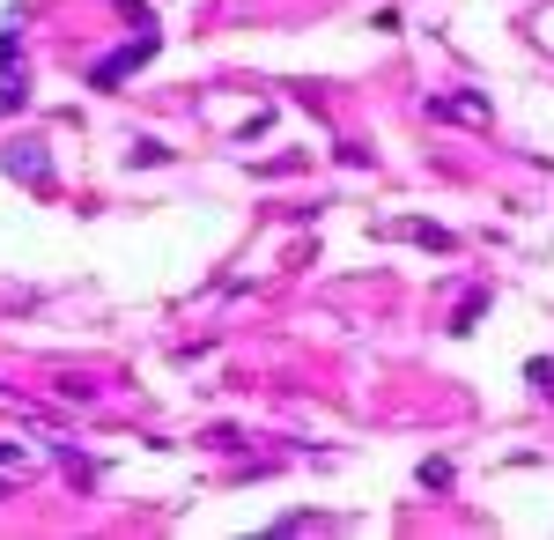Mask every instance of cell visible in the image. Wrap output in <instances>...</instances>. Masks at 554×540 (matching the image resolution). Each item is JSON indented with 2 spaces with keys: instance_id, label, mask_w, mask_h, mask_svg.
<instances>
[{
  "instance_id": "cell-1",
  "label": "cell",
  "mask_w": 554,
  "mask_h": 540,
  "mask_svg": "<svg viewBox=\"0 0 554 540\" xmlns=\"http://www.w3.org/2000/svg\"><path fill=\"white\" fill-rule=\"evenodd\" d=\"M156 45H163L156 30H133V45H119V52H104V60L89 67V82H97V89H119V82H126V74L141 67V60H156Z\"/></svg>"
},
{
  "instance_id": "cell-7",
  "label": "cell",
  "mask_w": 554,
  "mask_h": 540,
  "mask_svg": "<svg viewBox=\"0 0 554 540\" xmlns=\"http://www.w3.org/2000/svg\"><path fill=\"white\" fill-rule=\"evenodd\" d=\"M15 60H23V37H15V30H0V74H15Z\"/></svg>"
},
{
  "instance_id": "cell-10",
  "label": "cell",
  "mask_w": 554,
  "mask_h": 540,
  "mask_svg": "<svg viewBox=\"0 0 554 540\" xmlns=\"http://www.w3.org/2000/svg\"><path fill=\"white\" fill-rule=\"evenodd\" d=\"M0 467H23V444H0Z\"/></svg>"
},
{
  "instance_id": "cell-8",
  "label": "cell",
  "mask_w": 554,
  "mask_h": 540,
  "mask_svg": "<svg viewBox=\"0 0 554 540\" xmlns=\"http://www.w3.org/2000/svg\"><path fill=\"white\" fill-rule=\"evenodd\" d=\"M119 15H126V23H141V30H156V15H148L141 0H119Z\"/></svg>"
},
{
  "instance_id": "cell-6",
  "label": "cell",
  "mask_w": 554,
  "mask_h": 540,
  "mask_svg": "<svg viewBox=\"0 0 554 540\" xmlns=\"http://www.w3.org/2000/svg\"><path fill=\"white\" fill-rule=\"evenodd\" d=\"M422 489H451V459H422Z\"/></svg>"
},
{
  "instance_id": "cell-9",
  "label": "cell",
  "mask_w": 554,
  "mask_h": 540,
  "mask_svg": "<svg viewBox=\"0 0 554 540\" xmlns=\"http://www.w3.org/2000/svg\"><path fill=\"white\" fill-rule=\"evenodd\" d=\"M525 378L540 385V393H554V363H525Z\"/></svg>"
},
{
  "instance_id": "cell-5",
  "label": "cell",
  "mask_w": 554,
  "mask_h": 540,
  "mask_svg": "<svg viewBox=\"0 0 554 540\" xmlns=\"http://www.w3.org/2000/svg\"><path fill=\"white\" fill-rule=\"evenodd\" d=\"M481 311H488V296H466V304L451 311V333H473V319H481Z\"/></svg>"
},
{
  "instance_id": "cell-3",
  "label": "cell",
  "mask_w": 554,
  "mask_h": 540,
  "mask_svg": "<svg viewBox=\"0 0 554 540\" xmlns=\"http://www.w3.org/2000/svg\"><path fill=\"white\" fill-rule=\"evenodd\" d=\"M392 237H414V245H429V252H451V230H436V222H392Z\"/></svg>"
},
{
  "instance_id": "cell-2",
  "label": "cell",
  "mask_w": 554,
  "mask_h": 540,
  "mask_svg": "<svg viewBox=\"0 0 554 540\" xmlns=\"http://www.w3.org/2000/svg\"><path fill=\"white\" fill-rule=\"evenodd\" d=\"M0 163H8V178H30L37 193L52 185V163H45V148H37V141H15L8 156H0Z\"/></svg>"
},
{
  "instance_id": "cell-4",
  "label": "cell",
  "mask_w": 554,
  "mask_h": 540,
  "mask_svg": "<svg viewBox=\"0 0 554 540\" xmlns=\"http://www.w3.org/2000/svg\"><path fill=\"white\" fill-rule=\"evenodd\" d=\"M429 111H444V119H481V97H429Z\"/></svg>"
}]
</instances>
